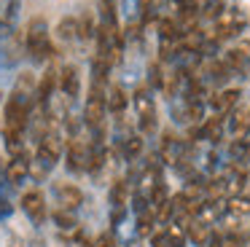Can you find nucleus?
<instances>
[{"mask_svg":"<svg viewBox=\"0 0 250 247\" xmlns=\"http://www.w3.org/2000/svg\"><path fill=\"white\" fill-rule=\"evenodd\" d=\"M97 247H116V242H113V236H108V234H103L97 239Z\"/></svg>","mask_w":250,"mask_h":247,"instance_id":"obj_31","label":"nucleus"},{"mask_svg":"<svg viewBox=\"0 0 250 247\" xmlns=\"http://www.w3.org/2000/svg\"><path fill=\"white\" fill-rule=\"evenodd\" d=\"M221 134H223V121H221V116L215 113L212 118H207V121H205V126H202V137L218 143V140H221Z\"/></svg>","mask_w":250,"mask_h":247,"instance_id":"obj_15","label":"nucleus"},{"mask_svg":"<svg viewBox=\"0 0 250 247\" xmlns=\"http://www.w3.org/2000/svg\"><path fill=\"white\" fill-rule=\"evenodd\" d=\"M124 107H126V97H124V91H121L119 86H113V89L108 91V110L121 113Z\"/></svg>","mask_w":250,"mask_h":247,"instance_id":"obj_19","label":"nucleus"},{"mask_svg":"<svg viewBox=\"0 0 250 247\" xmlns=\"http://www.w3.org/2000/svg\"><path fill=\"white\" fill-rule=\"evenodd\" d=\"M60 89L67 100H76L81 94V75H78V70L73 64H65L60 70Z\"/></svg>","mask_w":250,"mask_h":247,"instance_id":"obj_7","label":"nucleus"},{"mask_svg":"<svg viewBox=\"0 0 250 247\" xmlns=\"http://www.w3.org/2000/svg\"><path fill=\"white\" fill-rule=\"evenodd\" d=\"M57 199H60L62 209H70V212L83 204V193L76 185H57Z\"/></svg>","mask_w":250,"mask_h":247,"instance_id":"obj_9","label":"nucleus"},{"mask_svg":"<svg viewBox=\"0 0 250 247\" xmlns=\"http://www.w3.org/2000/svg\"><path fill=\"white\" fill-rule=\"evenodd\" d=\"M188 239L194 242V245H199V247H207L210 245V239H212V231H210V223H205V220H191L188 223Z\"/></svg>","mask_w":250,"mask_h":247,"instance_id":"obj_11","label":"nucleus"},{"mask_svg":"<svg viewBox=\"0 0 250 247\" xmlns=\"http://www.w3.org/2000/svg\"><path fill=\"white\" fill-rule=\"evenodd\" d=\"M237 100H239V91L237 89H226V91H221V94L212 97L210 105H212V110H215L218 116H223V113H229V110L237 107Z\"/></svg>","mask_w":250,"mask_h":247,"instance_id":"obj_12","label":"nucleus"},{"mask_svg":"<svg viewBox=\"0 0 250 247\" xmlns=\"http://www.w3.org/2000/svg\"><path fill=\"white\" fill-rule=\"evenodd\" d=\"M30 169H33V159H30V153H27V150L17 153L11 161H8V169H6L8 183H11V185H19V183L30 175Z\"/></svg>","mask_w":250,"mask_h":247,"instance_id":"obj_5","label":"nucleus"},{"mask_svg":"<svg viewBox=\"0 0 250 247\" xmlns=\"http://www.w3.org/2000/svg\"><path fill=\"white\" fill-rule=\"evenodd\" d=\"M245 188V172L237 169L231 177L226 180V193H231V196H239V191Z\"/></svg>","mask_w":250,"mask_h":247,"instance_id":"obj_22","label":"nucleus"},{"mask_svg":"<svg viewBox=\"0 0 250 247\" xmlns=\"http://www.w3.org/2000/svg\"><path fill=\"white\" fill-rule=\"evenodd\" d=\"M229 153H231L234 161H239V164H248V161H250V140L237 137V140L231 143V148H229Z\"/></svg>","mask_w":250,"mask_h":247,"instance_id":"obj_16","label":"nucleus"},{"mask_svg":"<svg viewBox=\"0 0 250 247\" xmlns=\"http://www.w3.org/2000/svg\"><path fill=\"white\" fill-rule=\"evenodd\" d=\"M8 21H6V8H0V38H6L8 35Z\"/></svg>","mask_w":250,"mask_h":247,"instance_id":"obj_30","label":"nucleus"},{"mask_svg":"<svg viewBox=\"0 0 250 247\" xmlns=\"http://www.w3.org/2000/svg\"><path fill=\"white\" fill-rule=\"evenodd\" d=\"M148 75H151V83L153 86H162V73H159V67H151V73H148Z\"/></svg>","mask_w":250,"mask_h":247,"instance_id":"obj_32","label":"nucleus"},{"mask_svg":"<svg viewBox=\"0 0 250 247\" xmlns=\"http://www.w3.org/2000/svg\"><path fill=\"white\" fill-rule=\"evenodd\" d=\"M60 156H62V137L57 132H46L43 140H41V145H38V156H35V161H33V169H30L35 180H43V177L57 166Z\"/></svg>","mask_w":250,"mask_h":247,"instance_id":"obj_1","label":"nucleus"},{"mask_svg":"<svg viewBox=\"0 0 250 247\" xmlns=\"http://www.w3.org/2000/svg\"><path fill=\"white\" fill-rule=\"evenodd\" d=\"M94 32H97V30H94V21L89 19V16H83V19L78 21V38H83V41H86V38H92Z\"/></svg>","mask_w":250,"mask_h":247,"instance_id":"obj_26","label":"nucleus"},{"mask_svg":"<svg viewBox=\"0 0 250 247\" xmlns=\"http://www.w3.org/2000/svg\"><path fill=\"white\" fill-rule=\"evenodd\" d=\"M231 132H234V137H245L250 132V110L248 107H234L231 110Z\"/></svg>","mask_w":250,"mask_h":247,"instance_id":"obj_13","label":"nucleus"},{"mask_svg":"<svg viewBox=\"0 0 250 247\" xmlns=\"http://www.w3.org/2000/svg\"><path fill=\"white\" fill-rule=\"evenodd\" d=\"M110 202H113V207H126V202H129V191H126V183H116L113 191H110Z\"/></svg>","mask_w":250,"mask_h":247,"instance_id":"obj_21","label":"nucleus"},{"mask_svg":"<svg viewBox=\"0 0 250 247\" xmlns=\"http://www.w3.org/2000/svg\"><path fill=\"white\" fill-rule=\"evenodd\" d=\"M226 67L229 70H245L248 67V62H250V43L245 41V43H239V46H234L231 51H226Z\"/></svg>","mask_w":250,"mask_h":247,"instance_id":"obj_10","label":"nucleus"},{"mask_svg":"<svg viewBox=\"0 0 250 247\" xmlns=\"http://www.w3.org/2000/svg\"><path fill=\"white\" fill-rule=\"evenodd\" d=\"M67 166H70L73 172H81V169L89 166L86 143H81V140H70V145H67Z\"/></svg>","mask_w":250,"mask_h":247,"instance_id":"obj_8","label":"nucleus"},{"mask_svg":"<svg viewBox=\"0 0 250 247\" xmlns=\"http://www.w3.org/2000/svg\"><path fill=\"white\" fill-rule=\"evenodd\" d=\"M245 27V19L237 14V11H226V14L218 16V24H215V41H226V38L239 35Z\"/></svg>","mask_w":250,"mask_h":247,"instance_id":"obj_4","label":"nucleus"},{"mask_svg":"<svg viewBox=\"0 0 250 247\" xmlns=\"http://www.w3.org/2000/svg\"><path fill=\"white\" fill-rule=\"evenodd\" d=\"M103 164H105V148L100 143H94L92 148H89V166H86V169L97 172Z\"/></svg>","mask_w":250,"mask_h":247,"instance_id":"obj_20","label":"nucleus"},{"mask_svg":"<svg viewBox=\"0 0 250 247\" xmlns=\"http://www.w3.org/2000/svg\"><path fill=\"white\" fill-rule=\"evenodd\" d=\"M151 245L153 247H172V239H169L167 231H162V234H153L151 236Z\"/></svg>","mask_w":250,"mask_h":247,"instance_id":"obj_28","label":"nucleus"},{"mask_svg":"<svg viewBox=\"0 0 250 247\" xmlns=\"http://www.w3.org/2000/svg\"><path fill=\"white\" fill-rule=\"evenodd\" d=\"M140 150H143V137H137V134H135V137H129V140H126V145H124L126 159H135V156L140 153Z\"/></svg>","mask_w":250,"mask_h":247,"instance_id":"obj_25","label":"nucleus"},{"mask_svg":"<svg viewBox=\"0 0 250 247\" xmlns=\"http://www.w3.org/2000/svg\"><path fill=\"white\" fill-rule=\"evenodd\" d=\"M57 35L62 38V41H76L78 38V19H73V16H65V19L60 21V27H57Z\"/></svg>","mask_w":250,"mask_h":247,"instance_id":"obj_17","label":"nucleus"},{"mask_svg":"<svg viewBox=\"0 0 250 247\" xmlns=\"http://www.w3.org/2000/svg\"><path fill=\"white\" fill-rule=\"evenodd\" d=\"M24 46H27V54L35 62H46V59L54 57V46H51V41H49V30H46V21L41 19V16H35L27 24Z\"/></svg>","mask_w":250,"mask_h":247,"instance_id":"obj_2","label":"nucleus"},{"mask_svg":"<svg viewBox=\"0 0 250 247\" xmlns=\"http://www.w3.org/2000/svg\"><path fill=\"white\" fill-rule=\"evenodd\" d=\"M105 110H108V100L103 97V91L92 89V94L86 100V107H83V121H86V126L100 129V124L105 118Z\"/></svg>","mask_w":250,"mask_h":247,"instance_id":"obj_3","label":"nucleus"},{"mask_svg":"<svg viewBox=\"0 0 250 247\" xmlns=\"http://www.w3.org/2000/svg\"><path fill=\"white\" fill-rule=\"evenodd\" d=\"M14 212V207H11V202H8V199H3L0 196V220L3 218H8V215Z\"/></svg>","mask_w":250,"mask_h":247,"instance_id":"obj_29","label":"nucleus"},{"mask_svg":"<svg viewBox=\"0 0 250 247\" xmlns=\"http://www.w3.org/2000/svg\"><path fill=\"white\" fill-rule=\"evenodd\" d=\"M226 212L234 215V218H242V215H250V199L245 196H231L226 204Z\"/></svg>","mask_w":250,"mask_h":247,"instance_id":"obj_18","label":"nucleus"},{"mask_svg":"<svg viewBox=\"0 0 250 247\" xmlns=\"http://www.w3.org/2000/svg\"><path fill=\"white\" fill-rule=\"evenodd\" d=\"M140 129L143 132H153L156 129V113H148V116H140Z\"/></svg>","mask_w":250,"mask_h":247,"instance_id":"obj_27","label":"nucleus"},{"mask_svg":"<svg viewBox=\"0 0 250 247\" xmlns=\"http://www.w3.org/2000/svg\"><path fill=\"white\" fill-rule=\"evenodd\" d=\"M54 223H57V228H62V231L76 228V218H73L70 209H57V212H54Z\"/></svg>","mask_w":250,"mask_h":247,"instance_id":"obj_23","label":"nucleus"},{"mask_svg":"<svg viewBox=\"0 0 250 247\" xmlns=\"http://www.w3.org/2000/svg\"><path fill=\"white\" fill-rule=\"evenodd\" d=\"M135 105H137V113H140V116H148V113H156V110H153L151 97H148V91H137V94H135Z\"/></svg>","mask_w":250,"mask_h":247,"instance_id":"obj_24","label":"nucleus"},{"mask_svg":"<svg viewBox=\"0 0 250 247\" xmlns=\"http://www.w3.org/2000/svg\"><path fill=\"white\" fill-rule=\"evenodd\" d=\"M60 83V75H57V70H46L43 78L38 81V100L41 102H49L51 94H54V86Z\"/></svg>","mask_w":250,"mask_h":247,"instance_id":"obj_14","label":"nucleus"},{"mask_svg":"<svg viewBox=\"0 0 250 247\" xmlns=\"http://www.w3.org/2000/svg\"><path fill=\"white\" fill-rule=\"evenodd\" d=\"M22 209L30 215V220H33L35 226L43 223L46 218V204H43V193L41 191H27L22 196Z\"/></svg>","mask_w":250,"mask_h":247,"instance_id":"obj_6","label":"nucleus"}]
</instances>
